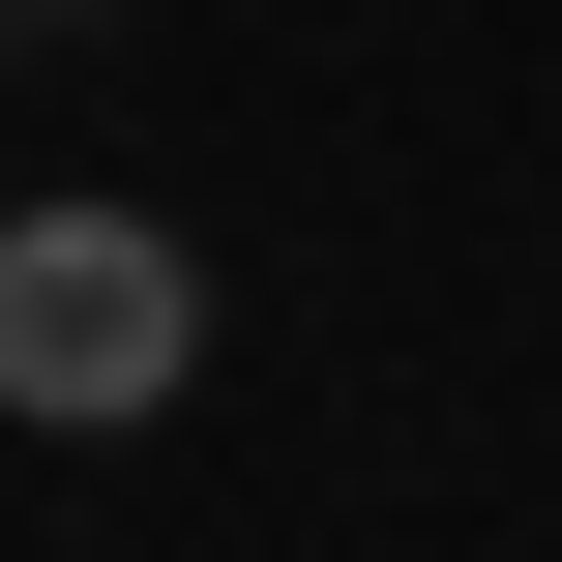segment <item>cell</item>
I'll return each mask as SVG.
<instances>
[{"label": "cell", "mask_w": 562, "mask_h": 562, "mask_svg": "<svg viewBox=\"0 0 562 562\" xmlns=\"http://www.w3.org/2000/svg\"><path fill=\"white\" fill-rule=\"evenodd\" d=\"M0 385H30L59 445L178 415V385H207V267H178L148 207H30V237H0Z\"/></svg>", "instance_id": "cell-1"}, {"label": "cell", "mask_w": 562, "mask_h": 562, "mask_svg": "<svg viewBox=\"0 0 562 562\" xmlns=\"http://www.w3.org/2000/svg\"><path fill=\"white\" fill-rule=\"evenodd\" d=\"M30 30H89V0H30Z\"/></svg>", "instance_id": "cell-2"}]
</instances>
